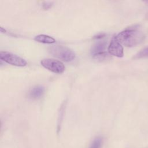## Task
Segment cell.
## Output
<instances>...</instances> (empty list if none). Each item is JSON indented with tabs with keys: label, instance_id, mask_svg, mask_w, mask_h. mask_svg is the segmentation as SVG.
<instances>
[{
	"label": "cell",
	"instance_id": "6da1fadb",
	"mask_svg": "<svg viewBox=\"0 0 148 148\" xmlns=\"http://www.w3.org/2000/svg\"><path fill=\"white\" fill-rule=\"evenodd\" d=\"M116 38L121 45L131 47L140 43L144 39L145 35L139 28L135 26L127 28L120 32Z\"/></svg>",
	"mask_w": 148,
	"mask_h": 148
},
{
	"label": "cell",
	"instance_id": "7a4b0ae2",
	"mask_svg": "<svg viewBox=\"0 0 148 148\" xmlns=\"http://www.w3.org/2000/svg\"><path fill=\"white\" fill-rule=\"evenodd\" d=\"M49 51L53 56L65 62L71 61L75 58V53L71 49L62 46H51Z\"/></svg>",
	"mask_w": 148,
	"mask_h": 148
},
{
	"label": "cell",
	"instance_id": "3957f363",
	"mask_svg": "<svg viewBox=\"0 0 148 148\" xmlns=\"http://www.w3.org/2000/svg\"><path fill=\"white\" fill-rule=\"evenodd\" d=\"M0 59L5 62L16 66H24L27 61L20 56L8 51L0 52Z\"/></svg>",
	"mask_w": 148,
	"mask_h": 148
},
{
	"label": "cell",
	"instance_id": "277c9868",
	"mask_svg": "<svg viewBox=\"0 0 148 148\" xmlns=\"http://www.w3.org/2000/svg\"><path fill=\"white\" fill-rule=\"evenodd\" d=\"M40 64L45 68L55 73H62L65 71L64 64L57 60L45 58L41 60Z\"/></svg>",
	"mask_w": 148,
	"mask_h": 148
},
{
	"label": "cell",
	"instance_id": "5b68a950",
	"mask_svg": "<svg viewBox=\"0 0 148 148\" xmlns=\"http://www.w3.org/2000/svg\"><path fill=\"white\" fill-rule=\"evenodd\" d=\"M108 50L110 55L117 57H123L124 56L123 47L117 40L116 36H114L112 39L108 46Z\"/></svg>",
	"mask_w": 148,
	"mask_h": 148
},
{
	"label": "cell",
	"instance_id": "8992f818",
	"mask_svg": "<svg viewBox=\"0 0 148 148\" xmlns=\"http://www.w3.org/2000/svg\"><path fill=\"white\" fill-rule=\"evenodd\" d=\"M107 43L104 40H99L97 42L91 49V54L92 56H94L97 53L104 51Z\"/></svg>",
	"mask_w": 148,
	"mask_h": 148
},
{
	"label": "cell",
	"instance_id": "52a82bcc",
	"mask_svg": "<svg viewBox=\"0 0 148 148\" xmlns=\"http://www.w3.org/2000/svg\"><path fill=\"white\" fill-rule=\"evenodd\" d=\"M44 92L45 88L43 86H36L30 91L29 97L33 99H38L43 95Z\"/></svg>",
	"mask_w": 148,
	"mask_h": 148
},
{
	"label": "cell",
	"instance_id": "ba28073f",
	"mask_svg": "<svg viewBox=\"0 0 148 148\" xmlns=\"http://www.w3.org/2000/svg\"><path fill=\"white\" fill-rule=\"evenodd\" d=\"M34 40L36 42L45 44H52L56 42V40L53 37L44 34H40L36 36L34 38Z\"/></svg>",
	"mask_w": 148,
	"mask_h": 148
},
{
	"label": "cell",
	"instance_id": "9c48e42d",
	"mask_svg": "<svg viewBox=\"0 0 148 148\" xmlns=\"http://www.w3.org/2000/svg\"><path fill=\"white\" fill-rule=\"evenodd\" d=\"M93 56V58L97 60L98 61H103V60H106L108 59L109 58L110 56L109 54H108V53L106 52V51H103V52H101L99 53H97Z\"/></svg>",
	"mask_w": 148,
	"mask_h": 148
},
{
	"label": "cell",
	"instance_id": "30bf717a",
	"mask_svg": "<svg viewBox=\"0 0 148 148\" xmlns=\"http://www.w3.org/2000/svg\"><path fill=\"white\" fill-rule=\"evenodd\" d=\"M102 139L101 137L95 138L91 142L90 148H101L102 146Z\"/></svg>",
	"mask_w": 148,
	"mask_h": 148
},
{
	"label": "cell",
	"instance_id": "8fae6325",
	"mask_svg": "<svg viewBox=\"0 0 148 148\" xmlns=\"http://www.w3.org/2000/svg\"><path fill=\"white\" fill-rule=\"evenodd\" d=\"M135 57L136 58H142L145 57H148V47L144 48L143 49L141 50L139 53H138Z\"/></svg>",
	"mask_w": 148,
	"mask_h": 148
},
{
	"label": "cell",
	"instance_id": "7c38bea8",
	"mask_svg": "<svg viewBox=\"0 0 148 148\" xmlns=\"http://www.w3.org/2000/svg\"><path fill=\"white\" fill-rule=\"evenodd\" d=\"M52 2H45L43 3V8L44 9H47L49 8H50V7H51L52 6Z\"/></svg>",
	"mask_w": 148,
	"mask_h": 148
},
{
	"label": "cell",
	"instance_id": "4fadbf2b",
	"mask_svg": "<svg viewBox=\"0 0 148 148\" xmlns=\"http://www.w3.org/2000/svg\"><path fill=\"white\" fill-rule=\"evenodd\" d=\"M105 36V34L104 33H99L98 34H97L96 35H95L94 36V39H101L102 38H103L104 36Z\"/></svg>",
	"mask_w": 148,
	"mask_h": 148
},
{
	"label": "cell",
	"instance_id": "5bb4252c",
	"mask_svg": "<svg viewBox=\"0 0 148 148\" xmlns=\"http://www.w3.org/2000/svg\"><path fill=\"white\" fill-rule=\"evenodd\" d=\"M145 2V3L148 6V1H144Z\"/></svg>",
	"mask_w": 148,
	"mask_h": 148
}]
</instances>
